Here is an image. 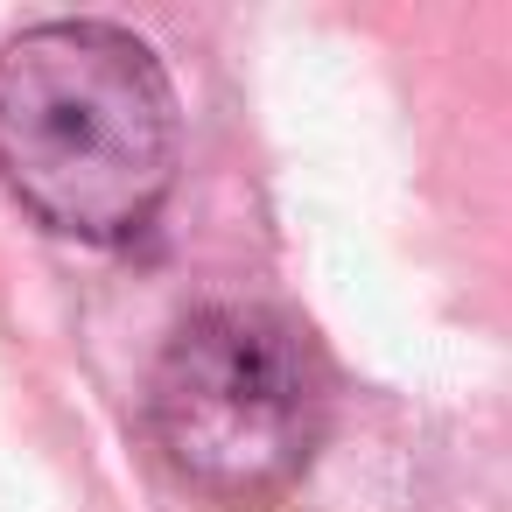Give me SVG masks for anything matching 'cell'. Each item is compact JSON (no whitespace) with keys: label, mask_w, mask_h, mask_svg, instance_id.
<instances>
[{"label":"cell","mask_w":512,"mask_h":512,"mask_svg":"<svg viewBox=\"0 0 512 512\" xmlns=\"http://www.w3.org/2000/svg\"><path fill=\"white\" fill-rule=\"evenodd\" d=\"M141 414L176 484L246 512L302 484L330 428V386L288 316L218 302L176 323Z\"/></svg>","instance_id":"7a4b0ae2"},{"label":"cell","mask_w":512,"mask_h":512,"mask_svg":"<svg viewBox=\"0 0 512 512\" xmlns=\"http://www.w3.org/2000/svg\"><path fill=\"white\" fill-rule=\"evenodd\" d=\"M183 169L176 85L120 22L57 15L0 43V183L57 239H141Z\"/></svg>","instance_id":"6da1fadb"}]
</instances>
